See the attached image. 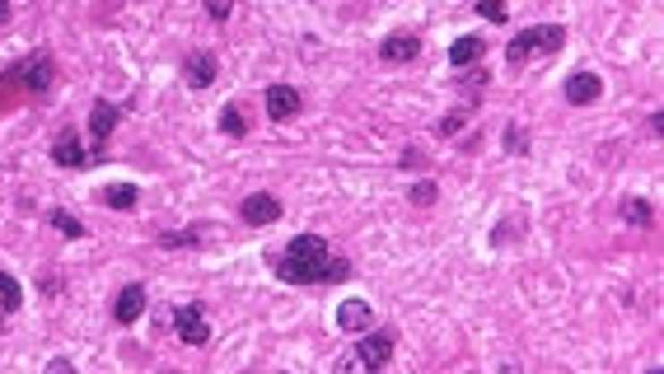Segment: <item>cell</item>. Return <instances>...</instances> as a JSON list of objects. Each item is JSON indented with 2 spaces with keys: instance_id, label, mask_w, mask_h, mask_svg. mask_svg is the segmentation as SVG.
<instances>
[{
  "instance_id": "obj_25",
  "label": "cell",
  "mask_w": 664,
  "mask_h": 374,
  "mask_svg": "<svg viewBox=\"0 0 664 374\" xmlns=\"http://www.w3.org/2000/svg\"><path fill=\"white\" fill-rule=\"evenodd\" d=\"M192 239H197V234H159L164 248H183V243H192Z\"/></svg>"
},
{
  "instance_id": "obj_10",
  "label": "cell",
  "mask_w": 664,
  "mask_h": 374,
  "mask_svg": "<svg viewBox=\"0 0 664 374\" xmlns=\"http://www.w3.org/2000/svg\"><path fill=\"white\" fill-rule=\"evenodd\" d=\"M52 164H61V169H80V164H89V155H85V145H80L75 132H61V136H56Z\"/></svg>"
},
{
  "instance_id": "obj_17",
  "label": "cell",
  "mask_w": 664,
  "mask_h": 374,
  "mask_svg": "<svg viewBox=\"0 0 664 374\" xmlns=\"http://www.w3.org/2000/svg\"><path fill=\"white\" fill-rule=\"evenodd\" d=\"M622 220H627V225H641V230H646V225L655 220V211H651V201L627 197V201H622Z\"/></svg>"
},
{
  "instance_id": "obj_7",
  "label": "cell",
  "mask_w": 664,
  "mask_h": 374,
  "mask_svg": "<svg viewBox=\"0 0 664 374\" xmlns=\"http://www.w3.org/2000/svg\"><path fill=\"white\" fill-rule=\"evenodd\" d=\"M183 75H188L192 89H211L216 75H220V66H216L211 52H188V61H183Z\"/></svg>"
},
{
  "instance_id": "obj_24",
  "label": "cell",
  "mask_w": 664,
  "mask_h": 374,
  "mask_svg": "<svg viewBox=\"0 0 664 374\" xmlns=\"http://www.w3.org/2000/svg\"><path fill=\"white\" fill-rule=\"evenodd\" d=\"M412 197H417L421 206H430L435 201V183H417V187H412Z\"/></svg>"
},
{
  "instance_id": "obj_20",
  "label": "cell",
  "mask_w": 664,
  "mask_h": 374,
  "mask_svg": "<svg viewBox=\"0 0 664 374\" xmlns=\"http://www.w3.org/2000/svg\"><path fill=\"white\" fill-rule=\"evenodd\" d=\"M506 150L510 155H524L529 150V132H520V122H510V127H506Z\"/></svg>"
},
{
  "instance_id": "obj_4",
  "label": "cell",
  "mask_w": 664,
  "mask_h": 374,
  "mask_svg": "<svg viewBox=\"0 0 664 374\" xmlns=\"http://www.w3.org/2000/svg\"><path fill=\"white\" fill-rule=\"evenodd\" d=\"M356 361L370 365V370H384V365L393 361V332H384V327L370 332V327H365V332H361V346H356Z\"/></svg>"
},
{
  "instance_id": "obj_16",
  "label": "cell",
  "mask_w": 664,
  "mask_h": 374,
  "mask_svg": "<svg viewBox=\"0 0 664 374\" xmlns=\"http://www.w3.org/2000/svg\"><path fill=\"white\" fill-rule=\"evenodd\" d=\"M19 304H24V290H19V281H14L10 272H0V309H5V314H14Z\"/></svg>"
},
{
  "instance_id": "obj_8",
  "label": "cell",
  "mask_w": 664,
  "mask_h": 374,
  "mask_svg": "<svg viewBox=\"0 0 664 374\" xmlns=\"http://www.w3.org/2000/svg\"><path fill=\"white\" fill-rule=\"evenodd\" d=\"M239 216H243V225H272V220H281V201L267 192H253V197H243Z\"/></svg>"
},
{
  "instance_id": "obj_15",
  "label": "cell",
  "mask_w": 664,
  "mask_h": 374,
  "mask_svg": "<svg viewBox=\"0 0 664 374\" xmlns=\"http://www.w3.org/2000/svg\"><path fill=\"white\" fill-rule=\"evenodd\" d=\"M482 47H487L482 38H472V33H464L459 43L449 47V66H468V61H477V56H482Z\"/></svg>"
},
{
  "instance_id": "obj_22",
  "label": "cell",
  "mask_w": 664,
  "mask_h": 374,
  "mask_svg": "<svg viewBox=\"0 0 664 374\" xmlns=\"http://www.w3.org/2000/svg\"><path fill=\"white\" fill-rule=\"evenodd\" d=\"M477 14L491 19V24H506V5H501V0H477Z\"/></svg>"
},
{
  "instance_id": "obj_23",
  "label": "cell",
  "mask_w": 664,
  "mask_h": 374,
  "mask_svg": "<svg viewBox=\"0 0 664 374\" xmlns=\"http://www.w3.org/2000/svg\"><path fill=\"white\" fill-rule=\"evenodd\" d=\"M230 10H234V0H206V14H211L216 24H220V19H230Z\"/></svg>"
},
{
  "instance_id": "obj_13",
  "label": "cell",
  "mask_w": 664,
  "mask_h": 374,
  "mask_svg": "<svg viewBox=\"0 0 664 374\" xmlns=\"http://www.w3.org/2000/svg\"><path fill=\"white\" fill-rule=\"evenodd\" d=\"M421 52V38L417 33H388L384 43H379V56L384 61H412Z\"/></svg>"
},
{
  "instance_id": "obj_2",
  "label": "cell",
  "mask_w": 664,
  "mask_h": 374,
  "mask_svg": "<svg viewBox=\"0 0 664 374\" xmlns=\"http://www.w3.org/2000/svg\"><path fill=\"white\" fill-rule=\"evenodd\" d=\"M562 43H566V29L562 24H538V29H524L520 38H510L506 61H510V66H520V61H529L533 52H557Z\"/></svg>"
},
{
  "instance_id": "obj_18",
  "label": "cell",
  "mask_w": 664,
  "mask_h": 374,
  "mask_svg": "<svg viewBox=\"0 0 664 374\" xmlns=\"http://www.w3.org/2000/svg\"><path fill=\"white\" fill-rule=\"evenodd\" d=\"M103 201H108L113 211H132V206H136V187H132V183H117V187H108V192H103Z\"/></svg>"
},
{
  "instance_id": "obj_11",
  "label": "cell",
  "mask_w": 664,
  "mask_h": 374,
  "mask_svg": "<svg viewBox=\"0 0 664 374\" xmlns=\"http://www.w3.org/2000/svg\"><path fill=\"white\" fill-rule=\"evenodd\" d=\"M599 75L594 71H575V75H566V103H575V108H585V103H594L599 98Z\"/></svg>"
},
{
  "instance_id": "obj_12",
  "label": "cell",
  "mask_w": 664,
  "mask_h": 374,
  "mask_svg": "<svg viewBox=\"0 0 664 374\" xmlns=\"http://www.w3.org/2000/svg\"><path fill=\"white\" fill-rule=\"evenodd\" d=\"M145 314V285H122V295L113 304V319L117 323H136Z\"/></svg>"
},
{
  "instance_id": "obj_19",
  "label": "cell",
  "mask_w": 664,
  "mask_h": 374,
  "mask_svg": "<svg viewBox=\"0 0 664 374\" xmlns=\"http://www.w3.org/2000/svg\"><path fill=\"white\" fill-rule=\"evenodd\" d=\"M52 225H56V230L66 234V239H80V234H85V225H80L71 211H52Z\"/></svg>"
},
{
  "instance_id": "obj_1",
  "label": "cell",
  "mask_w": 664,
  "mask_h": 374,
  "mask_svg": "<svg viewBox=\"0 0 664 374\" xmlns=\"http://www.w3.org/2000/svg\"><path fill=\"white\" fill-rule=\"evenodd\" d=\"M351 272L346 258H332L328 243L319 234H300L285 243V253L277 258V276L290 285H314V281H342Z\"/></svg>"
},
{
  "instance_id": "obj_27",
  "label": "cell",
  "mask_w": 664,
  "mask_h": 374,
  "mask_svg": "<svg viewBox=\"0 0 664 374\" xmlns=\"http://www.w3.org/2000/svg\"><path fill=\"white\" fill-rule=\"evenodd\" d=\"M5 19H10V5H5V0H0V24H5Z\"/></svg>"
},
{
  "instance_id": "obj_3",
  "label": "cell",
  "mask_w": 664,
  "mask_h": 374,
  "mask_svg": "<svg viewBox=\"0 0 664 374\" xmlns=\"http://www.w3.org/2000/svg\"><path fill=\"white\" fill-rule=\"evenodd\" d=\"M174 327H178V342H188V346H206V342H211L206 314H201V304H192V300L174 314Z\"/></svg>"
},
{
  "instance_id": "obj_5",
  "label": "cell",
  "mask_w": 664,
  "mask_h": 374,
  "mask_svg": "<svg viewBox=\"0 0 664 374\" xmlns=\"http://www.w3.org/2000/svg\"><path fill=\"white\" fill-rule=\"evenodd\" d=\"M10 75H19L29 89L47 94V89H52V80H56V66H52V56H47V52H38V56H29V61H24V66H14Z\"/></svg>"
},
{
  "instance_id": "obj_9",
  "label": "cell",
  "mask_w": 664,
  "mask_h": 374,
  "mask_svg": "<svg viewBox=\"0 0 664 374\" xmlns=\"http://www.w3.org/2000/svg\"><path fill=\"white\" fill-rule=\"evenodd\" d=\"M295 113H300V89H290V85L267 89V117H272V122H290Z\"/></svg>"
},
{
  "instance_id": "obj_14",
  "label": "cell",
  "mask_w": 664,
  "mask_h": 374,
  "mask_svg": "<svg viewBox=\"0 0 664 374\" xmlns=\"http://www.w3.org/2000/svg\"><path fill=\"white\" fill-rule=\"evenodd\" d=\"M117 117H122V108H117V103H108V98H98V103H94V113H89L94 145H103V140H108V132L117 127Z\"/></svg>"
},
{
  "instance_id": "obj_26",
  "label": "cell",
  "mask_w": 664,
  "mask_h": 374,
  "mask_svg": "<svg viewBox=\"0 0 664 374\" xmlns=\"http://www.w3.org/2000/svg\"><path fill=\"white\" fill-rule=\"evenodd\" d=\"M459 127H464V117H445V122H440V136H454Z\"/></svg>"
},
{
  "instance_id": "obj_6",
  "label": "cell",
  "mask_w": 664,
  "mask_h": 374,
  "mask_svg": "<svg viewBox=\"0 0 664 374\" xmlns=\"http://www.w3.org/2000/svg\"><path fill=\"white\" fill-rule=\"evenodd\" d=\"M337 327L346 332V337H361L365 327H375V309H370L365 300H342L337 304Z\"/></svg>"
},
{
  "instance_id": "obj_21",
  "label": "cell",
  "mask_w": 664,
  "mask_h": 374,
  "mask_svg": "<svg viewBox=\"0 0 664 374\" xmlns=\"http://www.w3.org/2000/svg\"><path fill=\"white\" fill-rule=\"evenodd\" d=\"M220 127L230 132V136H243V132H248V122H243L239 108H225V113H220Z\"/></svg>"
}]
</instances>
